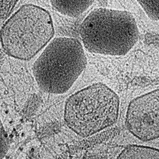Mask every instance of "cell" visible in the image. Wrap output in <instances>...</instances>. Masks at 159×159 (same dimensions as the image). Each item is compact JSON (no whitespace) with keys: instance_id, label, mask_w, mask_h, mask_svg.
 I'll list each match as a JSON object with an SVG mask.
<instances>
[{"instance_id":"cell-2","label":"cell","mask_w":159,"mask_h":159,"mask_svg":"<svg viewBox=\"0 0 159 159\" xmlns=\"http://www.w3.org/2000/svg\"><path fill=\"white\" fill-rule=\"evenodd\" d=\"M120 98L107 85L95 83L67 98L64 121L79 136L87 138L112 127L118 121Z\"/></svg>"},{"instance_id":"cell-9","label":"cell","mask_w":159,"mask_h":159,"mask_svg":"<svg viewBox=\"0 0 159 159\" xmlns=\"http://www.w3.org/2000/svg\"><path fill=\"white\" fill-rule=\"evenodd\" d=\"M8 149V139L5 128L3 127L2 122L0 119V158H3L6 156Z\"/></svg>"},{"instance_id":"cell-4","label":"cell","mask_w":159,"mask_h":159,"mask_svg":"<svg viewBox=\"0 0 159 159\" xmlns=\"http://www.w3.org/2000/svg\"><path fill=\"white\" fill-rule=\"evenodd\" d=\"M54 35L50 13L38 5L26 4L3 25L0 42L7 55L28 61L48 45Z\"/></svg>"},{"instance_id":"cell-10","label":"cell","mask_w":159,"mask_h":159,"mask_svg":"<svg viewBox=\"0 0 159 159\" xmlns=\"http://www.w3.org/2000/svg\"><path fill=\"white\" fill-rule=\"evenodd\" d=\"M17 0H1L0 1V19L6 18L16 6Z\"/></svg>"},{"instance_id":"cell-3","label":"cell","mask_w":159,"mask_h":159,"mask_svg":"<svg viewBox=\"0 0 159 159\" xmlns=\"http://www.w3.org/2000/svg\"><path fill=\"white\" fill-rule=\"evenodd\" d=\"M83 44L70 37L52 39L32 67L39 88L45 93L63 94L71 88L86 67Z\"/></svg>"},{"instance_id":"cell-1","label":"cell","mask_w":159,"mask_h":159,"mask_svg":"<svg viewBox=\"0 0 159 159\" xmlns=\"http://www.w3.org/2000/svg\"><path fill=\"white\" fill-rule=\"evenodd\" d=\"M80 35L84 48L91 53L125 56L137 43L139 30L128 11L100 7L85 18Z\"/></svg>"},{"instance_id":"cell-6","label":"cell","mask_w":159,"mask_h":159,"mask_svg":"<svg viewBox=\"0 0 159 159\" xmlns=\"http://www.w3.org/2000/svg\"><path fill=\"white\" fill-rule=\"evenodd\" d=\"M94 0L82 1H66V0H51V4L57 12L65 16L77 17L86 11L92 4Z\"/></svg>"},{"instance_id":"cell-8","label":"cell","mask_w":159,"mask_h":159,"mask_svg":"<svg viewBox=\"0 0 159 159\" xmlns=\"http://www.w3.org/2000/svg\"><path fill=\"white\" fill-rule=\"evenodd\" d=\"M146 14L154 21H159V0H138Z\"/></svg>"},{"instance_id":"cell-7","label":"cell","mask_w":159,"mask_h":159,"mask_svg":"<svg viewBox=\"0 0 159 159\" xmlns=\"http://www.w3.org/2000/svg\"><path fill=\"white\" fill-rule=\"evenodd\" d=\"M118 159H159V150L154 147L129 145L117 157Z\"/></svg>"},{"instance_id":"cell-5","label":"cell","mask_w":159,"mask_h":159,"mask_svg":"<svg viewBox=\"0 0 159 159\" xmlns=\"http://www.w3.org/2000/svg\"><path fill=\"white\" fill-rule=\"evenodd\" d=\"M125 125L129 133L141 141L159 139V88L129 102Z\"/></svg>"}]
</instances>
